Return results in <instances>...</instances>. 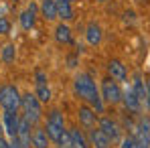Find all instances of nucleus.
Segmentation results:
<instances>
[{"label": "nucleus", "instance_id": "obj_1", "mask_svg": "<svg viewBox=\"0 0 150 148\" xmlns=\"http://www.w3.org/2000/svg\"><path fill=\"white\" fill-rule=\"evenodd\" d=\"M73 87H75V93L83 99V101L91 103V108H93L98 114L103 112V101H101L103 98L100 96V91H98L93 79H91L87 73H79L77 75L75 81H73Z\"/></svg>", "mask_w": 150, "mask_h": 148}, {"label": "nucleus", "instance_id": "obj_2", "mask_svg": "<svg viewBox=\"0 0 150 148\" xmlns=\"http://www.w3.org/2000/svg\"><path fill=\"white\" fill-rule=\"evenodd\" d=\"M21 108H23V112H25V118L30 124H39L41 122L43 112H41V101H39L37 96L25 93V96H23V101H21Z\"/></svg>", "mask_w": 150, "mask_h": 148}, {"label": "nucleus", "instance_id": "obj_3", "mask_svg": "<svg viewBox=\"0 0 150 148\" xmlns=\"http://www.w3.org/2000/svg\"><path fill=\"white\" fill-rule=\"evenodd\" d=\"M21 101H23V96L18 93V89L14 85H2L0 87V106L4 110L16 112L21 108Z\"/></svg>", "mask_w": 150, "mask_h": 148}, {"label": "nucleus", "instance_id": "obj_4", "mask_svg": "<svg viewBox=\"0 0 150 148\" xmlns=\"http://www.w3.org/2000/svg\"><path fill=\"white\" fill-rule=\"evenodd\" d=\"M65 132V120H63V114L59 110H53L47 118V134H49L51 140H59Z\"/></svg>", "mask_w": 150, "mask_h": 148}, {"label": "nucleus", "instance_id": "obj_5", "mask_svg": "<svg viewBox=\"0 0 150 148\" xmlns=\"http://www.w3.org/2000/svg\"><path fill=\"white\" fill-rule=\"evenodd\" d=\"M101 98L108 103H118L122 101V89L118 85V81L114 79H103L101 81Z\"/></svg>", "mask_w": 150, "mask_h": 148}, {"label": "nucleus", "instance_id": "obj_6", "mask_svg": "<svg viewBox=\"0 0 150 148\" xmlns=\"http://www.w3.org/2000/svg\"><path fill=\"white\" fill-rule=\"evenodd\" d=\"M2 122H4V132H6L10 138H16V134H18V122H21L18 114L12 112V110H4Z\"/></svg>", "mask_w": 150, "mask_h": 148}, {"label": "nucleus", "instance_id": "obj_7", "mask_svg": "<svg viewBox=\"0 0 150 148\" xmlns=\"http://www.w3.org/2000/svg\"><path fill=\"white\" fill-rule=\"evenodd\" d=\"M100 130L112 140V142H116V140H120L122 138V130H120V126L114 122V120H110V118H101L100 120Z\"/></svg>", "mask_w": 150, "mask_h": 148}, {"label": "nucleus", "instance_id": "obj_8", "mask_svg": "<svg viewBox=\"0 0 150 148\" xmlns=\"http://www.w3.org/2000/svg\"><path fill=\"white\" fill-rule=\"evenodd\" d=\"M89 142H91L93 148H110L112 146V140L101 132L100 128H98V130H96V128L89 130Z\"/></svg>", "mask_w": 150, "mask_h": 148}, {"label": "nucleus", "instance_id": "obj_9", "mask_svg": "<svg viewBox=\"0 0 150 148\" xmlns=\"http://www.w3.org/2000/svg\"><path fill=\"white\" fill-rule=\"evenodd\" d=\"M16 138H18V142L25 148L30 144V138H33V134H30V122L26 120L25 116H23L21 122H18V134H16Z\"/></svg>", "mask_w": 150, "mask_h": 148}, {"label": "nucleus", "instance_id": "obj_10", "mask_svg": "<svg viewBox=\"0 0 150 148\" xmlns=\"http://www.w3.org/2000/svg\"><path fill=\"white\" fill-rule=\"evenodd\" d=\"M122 101L126 103V108L130 110V112H140V99H138V96L134 93V89H132V85L126 89V91H122Z\"/></svg>", "mask_w": 150, "mask_h": 148}, {"label": "nucleus", "instance_id": "obj_11", "mask_svg": "<svg viewBox=\"0 0 150 148\" xmlns=\"http://www.w3.org/2000/svg\"><path fill=\"white\" fill-rule=\"evenodd\" d=\"M108 71L112 75V79H116V81H126V77H128L124 63L122 61H116V59L108 63Z\"/></svg>", "mask_w": 150, "mask_h": 148}, {"label": "nucleus", "instance_id": "obj_12", "mask_svg": "<svg viewBox=\"0 0 150 148\" xmlns=\"http://www.w3.org/2000/svg\"><path fill=\"white\" fill-rule=\"evenodd\" d=\"M35 18H37V6L30 4L25 12L21 14V26H23L25 30H30V28L35 26Z\"/></svg>", "mask_w": 150, "mask_h": 148}, {"label": "nucleus", "instance_id": "obj_13", "mask_svg": "<svg viewBox=\"0 0 150 148\" xmlns=\"http://www.w3.org/2000/svg\"><path fill=\"white\" fill-rule=\"evenodd\" d=\"M49 134H47V130H41V128H37L35 132H33V138H30V142H33V146L35 148H49Z\"/></svg>", "mask_w": 150, "mask_h": 148}, {"label": "nucleus", "instance_id": "obj_14", "mask_svg": "<svg viewBox=\"0 0 150 148\" xmlns=\"http://www.w3.org/2000/svg\"><path fill=\"white\" fill-rule=\"evenodd\" d=\"M41 12L47 21H55L59 14H57V0H43L41 4Z\"/></svg>", "mask_w": 150, "mask_h": 148}, {"label": "nucleus", "instance_id": "obj_15", "mask_svg": "<svg viewBox=\"0 0 150 148\" xmlns=\"http://www.w3.org/2000/svg\"><path fill=\"white\" fill-rule=\"evenodd\" d=\"M55 39H57V43H61V45H69L73 39H71V28L67 25H59L55 28Z\"/></svg>", "mask_w": 150, "mask_h": 148}, {"label": "nucleus", "instance_id": "obj_16", "mask_svg": "<svg viewBox=\"0 0 150 148\" xmlns=\"http://www.w3.org/2000/svg\"><path fill=\"white\" fill-rule=\"evenodd\" d=\"M132 89H134V93L138 96L140 101L148 99V87L144 85V81H142V77H140V75H136V77H134V81H132Z\"/></svg>", "mask_w": 150, "mask_h": 148}, {"label": "nucleus", "instance_id": "obj_17", "mask_svg": "<svg viewBox=\"0 0 150 148\" xmlns=\"http://www.w3.org/2000/svg\"><path fill=\"white\" fill-rule=\"evenodd\" d=\"M57 14H59V18H63V21H71V18H73L71 2H67V0H57Z\"/></svg>", "mask_w": 150, "mask_h": 148}, {"label": "nucleus", "instance_id": "obj_18", "mask_svg": "<svg viewBox=\"0 0 150 148\" xmlns=\"http://www.w3.org/2000/svg\"><path fill=\"white\" fill-rule=\"evenodd\" d=\"M79 120H81L83 126H93L96 124V112L87 106H81L79 108Z\"/></svg>", "mask_w": 150, "mask_h": 148}, {"label": "nucleus", "instance_id": "obj_19", "mask_svg": "<svg viewBox=\"0 0 150 148\" xmlns=\"http://www.w3.org/2000/svg\"><path fill=\"white\" fill-rule=\"evenodd\" d=\"M85 37H87V43L89 45H100V41H101V28L98 25H91L87 26V30H85Z\"/></svg>", "mask_w": 150, "mask_h": 148}, {"label": "nucleus", "instance_id": "obj_20", "mask_svg": "<svg viewBox=\"0 0 150 148\" xmlns=\"http://www.w3.org/2000/svg\"><path fill=\"white\" fill-rule=\"evenodd\" d=\"M71 140H73V148H89L85 136H83L79 130H73V132H71Z\"/></svg>", "mask_w": 150, "mask_h": 148}, {"label": "nucleus", "instance_id": "obj_21", "mask_svg": "<svg viewBox=\"0 0 150 148\" xmlns=\"http://www.w3.org/2000/svg\"><path fill=\"white\" fill-rule=\"evenodd\" d=\"M14 57H16L14 45H4V47H2V61H4V63H12Z\"/></svg>", "mask_w": 150, "mask_h": 148}, {"label": "nucleus", "instance_id": "obj_22", "mask_svg": "<svg viewBox=\"0 0 150 148\" xmlns=\"http://www.w3.org/2000/svg\"><path fill=\"white\" fill-rule=\"evenodd\" d=\"M37 98H39V101H49L51 99L49 85H37Z\"/></svg>", "mask_w": 150, "mask_h": 148}, {"label": "nucleus", "instance_id": "obj_23", "mask_svg": "<svg viewBox=\"0 0 150 148\" xmlns=\"http://www.w3.org/2000/svg\"><path fill=\"white\" fill-rule=\"evenodd\" d=\"M59 148H73V140H71V132H63V136L57 140Z\"/></svg>", "mask_w": 150, "mask_h": 148}, {"label": "nucleus", "instance_id": "obj_24", "mask_svg": "<svg viewBox=\"0 0 150 148\" xmlns=\"http://www.w3.org/2000/svg\"><path fill=\"white\" fill-rule=\"evenodd\" d=\"M8 33H10V23L0 16V35H8Z\"/></svg>", "mask_w": 150, "mask_h": 148}, {"label": "nucleus", "instance_id": "obj_25", "mask_svg": "<svg viewBox=\"0 0 150 148\" xmlns=\"http://www.w3.org/2000/svg\"><path fill=\"white\" fill-rule=\"evenodd\" d=\"M37 85H47V75L43 73L41 69L37 71Z\"/></svg>", "mask_w": 150, "mask_h": 148}, {"label": "nucleus", "instance_id": "obj_26", "mask_svg": "<svg viewBox=\"0 0 150 148\" xmlns=\"http://www.w3.org/2000/svg\"><path fill=\"white\" fill-rule=\"evenodd\" d=\"M10 148H25V146L18 142V138H12V142H10Z\"/></svg>", "mask_w": 150, "mask_h": 148}, {"label": "nucleus", "instance_id": "obj_27", "mask_svg": "<svg viewBox=\"0 0 150 148\" xmlns=\"http://www.w3.org/2000/svg\"><path fill=\"white\" fill-rule=\"evenodd\" d=\"M0 148H10V144H8V142L2 138V134H0Z\"/></svg>", "mask_w": 150, "mask_h": 148}, {"label": "nucleus", "instance_id": "obj_28", "mask_svg": "<svg viewBox=\"0 0 150 148\" xmlns=\"http://www.w3.org/2000/svg\"><path fill=\"white\" fill-rule=\"evenodd\" d=\"M146 87H148V106H150V79L146 81Z\"/></svg>", "mask_w": 150, "mask_h": 148}, {"label": "nucleus", "instance_id": "obj_29", "mask_svg": "<svg viewBox=\"0 0 150 148\" xmlns=\"http://www.w3.org/2000/svg\"><path fill=\"white\" fill-rule=\"evenodd\" d=\"M98 2H105V0H98Z\"/></svg>", "mask_w": 150, "mask_h": 148}, {"label": "nucleus", "instance_id": "obj_30", "mask_svg": "<svg viewBox=\"0 0 150 148\" xmlns=\"http://www.w3.org/2000/svg\"><path fill=\"white\" fill-rule=\"evenodd\" d=\"M67 2H71V0H67Z\"/></svg>", "mask_w": 150, "mask_h": 148}, {"label": "nucleus", "instance_id": "obj_31", "mask_svg": "<svg viewBox=\"0 0 150 148\" xmlns=\"http://www.w3.org/2000/svg\"><path fill=\"white\" fill-rule=\"evenodd\" d=\"M0 130H2V128H0Z\"/></svg>", "mask_w": 150, "mask_h": 148}]
</instances>
